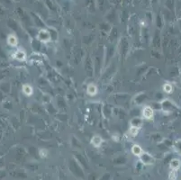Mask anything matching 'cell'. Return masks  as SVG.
I'll list each match as a JSON object with an SVG mask.
<instances>
[{
	"label": "cell",
	"instance_id": "obj_11",
	"mask_svg": "<svg viewBox=\"0 0 181 180\" xmlns=\"http://www.w3.org/2000/svg\"><path fill=\"white\" fill-rule=\"evenodd\" d=\"M138 132H139V129H138V127H135V126H131V128L129 130L130 134L134 137L138 134Z\"/></svg>",
	"mask_w": 181,
	"mask_h": 180
},
{
	"label": "cell",
	"instance_id": "obj_4",
	"mask_svg": "<svg viewBox=\"0 0 181 180\" xmlns=\"http://www.w3.org/2000/svg\"><path fill=\"white\" fill-rule=\"evenodd\" d=\"M87 93L89 95H96V93H97V87H96V85L94 84H88L87 85Z\"/></svg>",
	"mask_w": 181,
	"mask_h": 180
},
{
	"label": "cell",
	"instance_id": "obj_7",
	"mask_svg": "<svg viewBox=\"0 0 181 180\" xmlns=\"http://www.w3.org/2000/svg\"><path fill=\"white\" fill-rule=\"evenodd\" d=\"M23 92L25 95L30 96L32 95V93H34V90H32V87L29 84H24L23 86Z\"/></svg>",
	"mask_w": 181,
	"mask_h": 180
},
{
	"label": "cell",
	"instance_id": "obj_13",
	"mask_svg": "<svg viewBox=\"0 0 181 180\" xmlns=\"http://www.w3.org/2000/svg\"><path fill=\"white\" fill-rule=\"evenodd\" d=\"M39 154H40L41 158H46V157H47V155H48V150H45V149H43V150H40Z\"/></svg>",
	"mask_w": 181,
	"mask_h": 180
},
{
	"label": "cell",
	"instance_id": "obj_10",
	"mask_svg": "<svg viewBox=\"0 0 181 180\" xmlns=\"http://www.w3.org/2000/svg\"><path fill=\"white\" fill-rule=\"evenodd\" d=\"M172 90H173V87H172V86L169 83H166L163 86V91L167 94H170L172 92Z\"/></svg>",
	"mask_w": 181,
	"mask_h": 180
},
{
	"label": "cell",
	"instance_id": "obj_9",
	"mask_svg": "<svg viewBox=\"0 0 181 180\" xmlns=\"http://www.w3.org/2000/svg\"><path fill=\"white\" fill-rule=\"evenodd\" d=\"M180 166V163L178 159H174V160H172L171 163H170V167L171 168L173 169V170H178V168Z\"/></svg>",
	"mask_w": 181,
	"mask_h": 180
},
{
	"label": "cell",
	"instance_id": "obj_5",
	"mask_svg": "<svg viewBox=\"0 0 181 180\" xmlns=\"http://www.w3.org/2000/svg\"><path fill=\"white\" fill-rule=\"evenodd\" d=\"M7 43L9 44L11 47H15L18 43V40H17V38H16L15 35L9 34L7 37Z\"/></svg>",
	"mask_w": 181,
	"mask_h": 180
},
{
	"label": "cell",
	"instance_id": "obj_2",
	"mask_svg": "<svg viewBox=\"0 0 181 180\" xmlns=\"http://www.w3.org/2000/svg\"><path fill=\"white\" fill-rule=\"evenodd\" d=\"M142 115L147 120H151L153 117V110L151 106H145L142 110Z\"/></svg>",
	"mask_w": 181,
	"mask_h": 180
},
{
	"label": "cell",
	"instance_id": "obj_12",
	"mask_svg": "<svg viewBox=\"0 0 181 180\" xmlns=\"http://www.w3.org/2000/svg\"><path fill=\"white\" fill-rule=\"evenodd\" d=\"M177 178V170H171V172L169 173V179L170 180H176Z\"/></svg>",
	"mask_w": 181,
	"mask_h": 180
},
{
	"label": "cell",
	"instance_id": "obj_3",
	"mask_svg": "<svg viewBox=\"0 0 181 180\" xmlns=\"http://www.w3.org/2000/svg\"><path fill=\"white\" fill-rule=\"evenodd\" d=\"M13 57H14V59L17 60H20V61L21 60H25V58H26V53L24 52L23 51H22V50H17L14 53Z\"/></svg>",
	"mask_w": 181,
	"mask_h": 180
},
{
	"label": "cell",
	"instance_id": "obj_1",
	"mask_svg": "<svg viewBox=\"0 0 181 180\" xmlns=\"http://www.w3.org/2000/svg\"><path fill=\"white\" fill-rule=\"evenodd\" d=\"M37 38L39 41L41 42H43V43H48L49 41H51V34L50 32H49L47 30H41L39 32H38V35H37Z\"/></svg>",
	"mask_w": 181,
	"mask_h": 180
},
{
	"label": "cell",
	"instance_id": "obj_6",
	"mask_svg": "<svg viewBox=\"0 0 181 180\" xmlns=\"http://www.w3.org/2000/svg\"><path fill=\"white\" fill-rule=\"evenodd\" d=\"M102 138L99 136V135H95L92 139H91V143L93 146L96 147V148H98V147H100V145L102 144Z\"/></svg>",
	"mask_w": 181,
	"mask_h": 180
},
{
	"label": "cell",
	"instance_id": "obj_8",
	"mask_svg": "<svg viewBox=\"0 0 181 180\" xmlns=\"http://www.w3.org/2000/svg\"><path fill=\"white\" fill-rule=\"evenodd\" d=\"M131 152L134 155H136V156H141L142 154V149L139 145H134L133 148H131Z\"/></svg>",
	"mask_w": 181,
	"mask_h": 180
}]
</instances>
